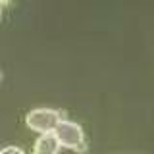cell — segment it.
Masks as SVG:
<instances>
[{
    "label": "cell",
    "instance_id": "1",
    "mask_svg": "<svg viewBox=\"0 0 154 154\" xmlns=\"http://www.w3.org/2000/svg\"><path fill=\"white\" fill-rule=\"evenodd\" d=\"M54 133H56L60 144H64V146L75 148V150H85L87 148L85 131L77 122H73V119L62 118L60 122H58V125H56Z\"/></svg>",
    "mask_w": 154,
    "mask_h": 154
},
{
    "label": "cell",
    "instance_id": "2",
    "mask_svg": "<svg viewBox=\"0 0 154 154\" xmlns=\"http://www.w3.org/2000/svg\"><path fill=\"white\" fill-rule=\"evenodd\" d=\"M62 119V112L56 108H46V106H38V108H31L25 116V123L35 131L46 133L54 131L58 122Z\"/></svg>",
    "mask_w": 154,
    "mask_h": 154
},
{
    "label": "cell",
    "instance_id": "3",
    "mask_svg": "<svg viewBox=\"0 0 154 154\" xmlns=\"http://www.w3.org/2000/svg\"><path fill=\"white\" fill-rule=\"evenodd\" d=\"M60 141H58L54 131L41 133L38 139L35 141V154H56L60 150Z\"/></svg>",
    "mask_w": 154,
    "mask_h": 154
},
{
    "label": "cell",
    "instance_id": "4",
    "mask_svg": "<svg viewBox=\"0 0 154 154\" xmlns=\"http://www.w3.org/2000/svg\"><path fill=\"white\" fill-rule=\"evenodd\" d=\"M0 154H25V152H23V148L17 146V144H6V146L0 148Z\"/></svg>",
    "mask_w": 154,
    "mask_h": 154
},
{
    "label": "cell",
    "instance_id": "5",
    "mask_svg": "<svg viewBox=\"0 0 154 154\" xmlns=\"http://www.w3.org/2000/svg\"><path fill=\"white\" fill-rule=\"evenodd\" d=\"M0 16H2V2H0Z\"/></svg>",
    "mask_w": 154,
    "mask_h": 154
},
{
    "label": "cell",
    "instance_id": "6",
    "mask_svg": "<svg viewBox=\"0 0 154 154\" xmlns=\"http://www.w3.org/2000/svg\"><path fill=\"white\" fill-rule=\"evenodd\" d=\"M0 79H2V71H0Z\"/></svg>",
    "mask_w": 154,
    "mask_h": 154
},
{
    "label": "cell",
    "instance_id": "7",
    "mask_svg": "<svg viewBox=\"0 0 154 154\" xmlns=\"http://www.w3.org/2000/svg\"><path fill=\"white\" fill-rule=\"evenodd\" d=\"M33 154H35V152H33Z\"/></svg>",
    "mask_w": 154,
    "mask_h": 154
}]
</instances>
